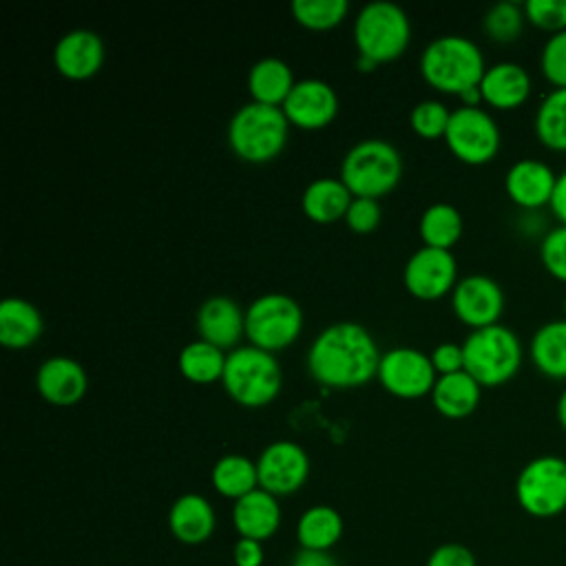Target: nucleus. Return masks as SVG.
<instances>
[{
	"mask_svg": "<svg viewBox=\"0 0 566 566\" xmlns=\"http://www.w3.org/2000/svg\"><path fill=\"white\" fill-rule=\"evenodd\" d=\"M524 13L531 24L544 31L559 33L566 29V0H528Z\"/></svg>",
	"mask_w": 566,
	"mask_h": 566,
	"instance_id": "37",
	"label": "nucleus"
},
{
	"mask_svg": "<svg viewBox=\"0 0 566 566\" xmlns=\"http://www.w3.org/2000/svg\"><path fill=\"white\" fill-rule=\"evenodd\" d=\"M354 195L340 179L318 177L301 195V208L305 217L314 223H334L345 219V212L352 203Z\"/></svg>",
	"mask_w": 566,
	"mask_h": 566,
	"instance_id": "25",
	"label": "nucleus"
},
{
	"mask_svg": "<svg viewBox=\"0 0 566 566\" xmlns=\"http://www.w3.org/2000/svg\"><path fill=\"white\" fill-rule=\"evenodd\" d=\"M402 283L413 298L436 301L453 292L458 283V263L451 250L422 245L416 250L402 270Z\"/></svg>",
	"mask_w": 566,
	"mask_h": 566,
	"instance_id": "12",
	"label": "nucleus"
},
{
	"mask_svg": "<svg viewBox=\"0 0 566 566\" xmlns=\"http://www.w3.org/2000/svg\"><path fill=\"white\" fill-rule=\"evenodd\" d=\"M294 84L292 69L279 57H263L248 71V91L256 104L281 108Z\"/></svg>",
	"mask_w": 566,
	"mask_h": 566,
	"instance_id": "26",
	"label": "nucleus"
},
{
	"mask_svg": "<svg viewBox=\"0 0 566 566\" xmlns=\"http://www.w3.org/2000/svg\"><path fill=\"white\" fill-rule=\"evenodd\" d=\"M520 506L535 517H553L566 509V460L537 455L524 464L515 480Z\"/></svg>",
	"mask_w": 566,
	"mask_h": 566,
	"instance_id": "9",
	"label": "nucleus"
},
{
	"mask_svg": "<svg viewBox=\"0 0 566 566\" xmlns=\"http://www.w3.org/2000/svg\"><path fill=\"white\" fill-rule=\"evenodd\" d=\"M544 268L559 281H566V226L551 228L539 245Z\"/></svg>",
	"mask_w": 566,
	"mask_h": 566,
	"instance_id": "38",
	"label": "nucleus"
},
{
	"mask_svg": "<svg viewBox=\"0 0 566 566\" xmlns=\"http://www.w3.org/2000/svg\"><path fill=\"white\" fill-rule=\"evenodd\" d=\"M232 522L239 537L256 542L270 539L281 524V506L276 495L263 489H254L234 502Z\"/></svg>",
	"mask_w": 566,
	"mask_h": 566,
	"instance_id": "22",
	"label": "nucleus"
},
{
	"mask_svg": "<svg viewBox=\"0 0 566 566\" xmlns=\"http://www.w3.org/2000/svg\"><path fill=\"white\" fill-rule=\"evenodd\" d=\"M290 126L301 130H321L338 115V95L325 80L305 77L294 84L281 106Z\"/></svg>",
	"mask_w": 566,
	"mask_h": 566,
	"instance_id": "15",
	"label": "nucleus"
},
{
	"mask_svg": "<svg viewBox=\"0 0 566 566\" xmlns=\"http://www.w3.org/2000/svg\"><path fill=\"white\" fill-rule=\"evenodd\" d=\"M531 358L535 367L557 380L566 378V318L548 321L531 338Z\"/></svg>",
	"mask_w": 566,
	"mask_h": 566,
	"instance_id": "28",
	"label": "nucleus"
},
{
	"mask_svg": "<svg viewBox=\"0 0 566 566\" xmlns=\"http://www.w3.org/2000/svg\"><path fill=\"white\" fill-rule=\"evenodd\" d=\"M418 232L427 248L451 250L462 237V214L451 203H431L420 217Z\"/></svg>",
	"mask_w": 566,
	"mask_h": 566,
	"instance_id": "31",
	"label": "nucleus"
},
{
	"mask_svg": "<svg viewBox=\"0 0 566 566\" xmlns=\"http://www.w3.org/2000/svg\"><path fill=\"white\" fill-rule=\"evenodd\" d=\"M548 206H551L553 214L562 221V226H566V170L557 175V184H555Z\"/></svg>",
	"mask_w": 566,
	"mask_h": 566,
	"instance_id": "44",
	"label": "nucleus"
},
{
	"mask_svg": "<svg viewBox=\"0 0 566 566\" xmlns=\"http://www.w3.org/2000/svg\"><path fill=\"white\" fill-rule=\"evenodd\" d=\"M234 566H261L263 564V544L256 539L239 537L232 546Z\"/></svg>",
	"mask_w": 566,
	"mask_h": 566,
	"instance_id": "42",
	"label": "nucleus"
},
{
	"mask_svg": "<svg viewBox=\"0 0 566 566\" xmlns=\"http://www.w3.org/2000/svg\"><path fill=\"white\" fill-rule=\"evenodd\" d=\"M424 566H478L473 553L462 544H442L429 557Z\"/></svg>",
	"mask_w": 566,
	"mask_h": 566,
	"instance_id": "41",
	"label": "nucleus"
},
{
	"mask_svg": "<svg viewBox=\"0 0 566 566\" xmlns=\"http://www.w3.org/2000/svg\"><path fill=\"white\" fill-rule=\"evenodd\" d=\"M106 57L104 40L91 29H73L53 46L55 71L73 82H84L102 69Z\"/></svg>",
	"mask_w": 566,
	"mask_h": 566,
	"instance_id": "16",
	"label": "nucleus"
},
{
	"mask_svg": "<svg viewBox=\"0 0 566 566\" xmlns=\"http://www.w3.org/2000/svg\"><path fill=\"white\" fill-rule=\"evenodd\" d=\"M564 318H566V296H564Z\"/></svg>",
	"mask_w": 566,
	"mask_h": 566,
	"instance_id": "47",
	"label": "nucleus"
},
{
	"mask_svg": "<svg viewBox=\"0 0 566 566\" xmlns=\"http://www.w3.org/2000/svg\"><path fill=\"white\" fill-rule=\"evenodd\" d=\"M44 321L40 310L20 296L0 303V343L9 349H24L42 336Z\"/></svg>",
	"mask_w": 566,
	"mask_h": 566,
	"instance_id": "23",
	"label": "nucleus"
},
{
	"mask_svg": "<svg viewBox=\"0 0 566 566\" xmlns=\"http://www.w3.org/2000/svg\"><path fill=\"white\" fill-rule=\"evenodd\" d=\"M303 332L301 305L281 292L256 296L245 310V338L250 345L276 354L287 349Z\"/></svg>",
	"mask_w": 566,
	"mask_h": 566,
	"instance_id": "8",
	"label": "nucleus"
},
{
	"mask_svg": "<svg viewBox=\"0 0 566 566\" xmlns=\"http://www.w3.org/2000/svg\"><path fill=\"white\" fill-rule=\"evenodd\" d=\"M292 566H338V564L329 555V551H307V548H301L294 555Z\"/></svg>",
	"mask_w": 566,
	"mask_h": 566,
	"instance_id": "43",
	"label": "nucleus"
},
{
	"mask_svg": "<svg viewBox=\"0 0 566 566\" xmlns=\"http://www.w3.org/2000/svg\"><path fill=\"white\" fill-rule=\"evenodd\" d=\"M380 219H382V212L376 199L354 197L343 221L354 234H369L380 226Z\"/></svg>",
	"mask_w": 566,
	"mask_h": 566,
	"instance_id": "39",
	"label": "nucleus"
},
{
	"mask_svg": "<svg viewBox=\"0 0 566 566\" xmlns=\"http://www.w3.org/2000/svg\"><path fill=\"white\" fill-rule=\"evenodd\" d=\"M555 184L557 175L548 164L539 159H520L509 168L504 177L506 195L511 197V201L526 210H535L539 206L551 203Z\"/></svg>",
	"mask_w": 566,
	"mask_h": 566,
	"instance_id": "19",
	"label": "nucleus"
},
{
	"mask_svg": "<svg viewBox=\"0 0 566 566\" xmlns=\"http://www.w3.org/2000/svg\"><path fill=\"white\" fill-rule=\"evenodd\" d=\"M210 480L219 495L237 502L243 495L259 489L256 462L241 453H228L214 462Z\"/></svg>",
	"mask_w": 566,
	"mask_h": 566,
	"instance_id": "29",
	"label": "nucleus"
},
{
	"mask_svg": "<svg viewBox=\"0 0 566 566\" xmlns=\"http://www.w3.org/2000/svg\"><path fill=\"white\" fill-rule=\"evenodd\" d=\"M460 102H462V106H480V102H484L480 86H473V88L464 91V93L460 95Z\"/></svg>",
	"mask_w": 566,
	"mask_h": 566,
	"instance_id": "45",
	"label": "nucleus"
},
{
	"mask_svg": "<svg viewBox=\"0 0 566 566\" xmlns=\"http://www.w3.org/2000/svg\"><path fill=\"white\" fill-rule=\"evenodd\" d=\"M433 369L438 376H447V374H455V371H464V352L462 345L458 343H440L433 347V352L429 354Z\"/></svg>",
	"mask_w": 566,
	"mask_h": 566,
	"instance_id": "40",
	"label": "nucleus"
},
{
	"mask_svg": "<svg viewBox=\"0 0 566 566\" xmlns=\"http://www.w3.org/2000/svg\"><path fill=\"white\" fill-rule=\"evenodd\" d=\"M380 349L371 332L358 323L327 325L307 349L310 376L332 389H354L378 374Z\"/></svg>",
	"mask_w": 566,
	"mask_h": 566,
	"instance_id": "1",
	"label": "nucleus"
},
{
	"mask_svg": "<svg viewBox=\"0 0 566 566\" xmlns=\"http://www.w3.org/2000/svg\"><path fill=\"white\" fill-rule=\"evenodd\" d=\"M451 119V111L438 99H422L409 113L411 130L422 139L444 137Z\"/></svg>",
	"mask_w": 566,
	"mask_h": 566,
	"instance_id": "35",
	"label": "nucleus"
},
{
	"mask_svg": "<svg viewBox=\"0 0 566 566\" xmlns=\"http://www.w3.org/2000/svg\"><path fill=\"white\" fill-rule=\"evenodd\" d=\"M500 128L484 108L460 106L451 111L444 142L455 159L469 166L489 164L500 150Z\"/></svg>",
	"mask_w": 566,
	"mask_h": 566,
	"instance_id": "10",
	"label": "nucleus"
},
{
	"mask_svg": "<svg viewBox=\"0 0 566 566\" xmlns=\"http://www.w3.org/2000/svg\"><path fill=\"white\" fill-rule=\"evenodd\" d=\"M402 177V157L387 139H360L354 144L340 164V181L354 197L382 199Z\"/></svg>",
	"mask_w": 566,
	"mask_h": 566,
	"instance_id": "5",
	"label": "nucleus"
},
{
	"mask_svg": "<svg viewBox=\"0 0 566 566\" xmlns=\"http://www.w3.org/2000/svg\"><path fill=\"white\" fill-rule=\"evenodd\" d=\"M228 354L219 347H214L208 340H190L181 347L177 356V367L181 376L195 385H210L221 380L226 369Z\"/></svg>",
	"mask_w": 566,
	"mask_h": 566,
	"instance_id": "30",
	"label": "nucleus"
},
{
	"mask_svg": "<svg viewBox=\"0 0 566 566\" xmlns=\"http://www.w3.org/2000/svg\"><path fill=\"white\" fill-rule=\"evenodd\" d=\"M557 420L559 424L566 429V389L559 394L557 398Z\"/></svg>",
	"mask_w": 566,
	"mask_h": 566,
	"instance_id": "46",
	"label": "nucleus"
},
{
	"mask_svg": "<svg viewBox=\"0 0 566 566\" xmlns=\"http://www.w3.org/2000/svg\"><path fill=\"white\" fill-rule=\"evenodd\" d=\"M539 66L544 77L555 88H566V29L551 33L539 53Z\"/></svg>",
	"mask_w": 566,
	"mask_h": 566,
	"instance_id": "36",
	"label": "nucleus"
},
{
	"mask_svg": "<svg viewBox=\"0 0 566 566\" xmlns=\"http://www.w3.org/2000/svg\"><path fill=\"white\" fill-rule=\"evenodd\" d=\"M38 394L53 407H71L80 402L88 389L84 367L69 356H51L35 371Z\"/></svg>",
	"mask_w": 566,
	"mask_h": 566,
	"instance_id": "18",
	"label": "nucleus"
},
{
	"mask_svg": "<svg viewBox=\"0 0 566 566\" xmlns=\"http://www.w3.org/2000/svg\"><path fill=\"white\" fill-rule=\"evenodd\" d=\"M411 42V22L394 2H369L354 20V44L367 62L385 64L398 60Z\"/></svg>",
	"mask_w": 566,
	"mask_h": 566,
	"instance_id": "6",
	"label": "nucleus"
},
{
	"mask_svg": "<svg viewBox=\"0 0 566 566\" xmlns=\"http://www.w3.org/2000/svg\"><path fill=\"white\" fill-rule=\"evenodd\" d=\"M524 20H526L524 7L517 4V2H513V0H504V2L493 4V7L484 13L482 27H484L486 35H489L493 42L509 44V42H513V40L520 38L522 27H524Z\"/></svg>",
	"mask_w": 566,
	"mask_h": 566,
	"instance_id": "34",
	"label": "nucleus"
},
{
	"mask_svg": "<svg viewBox=\"0 0 566 566\" xmlns=\"http://www.w3.org/2000/svg\"><path fill=\"white\" fill-rule=\"evenodd\" d=\"M259 489L281 497L296 493L310 475V458L305 449L292 440L270 442L256 458Z\"/></svg>",
	"mask_w": 566,
	"mask_h": 566,
	"instance_id": "13",
	"label": "nucleus"
},
{
	"mask_svg": "<svg viewBox=\"0 0 566 566\" xmlns=\"http://www.w3.org/2000/svg\"><path fill=\"white\" fill-rule=\"evenodd\" d=\"M290 9L296 24H301L303 29L329 31L345 20L349 11V2L347 0H294Z\"/></svg>",
	"mask_w": 566,
	"mask_h": 566,
	"instance_id": "33",
	"label": "nucleus"
},
{
	"mask_svg": "<svg viewBox=\"0 0 566 566\" xmlns=\"http://www.w3.org/2000/svg\"><path fill=\"white\" fill-rule=\"evenodd\" d=\"M343 535V517L329 504L305 509L296 522V539L307 551H329Z\"/></svg>",
	"mask_w": 566,
	"mask_h": 566,
	"instance_id": "27",
	"label": "nucleus"
},
{
	"mask_svg": "<svg viewBox=\"0 0 566 566\" xmlns=\"http://www.w3.org/2000/svg\"><path fill=\"white\" fill-rule=\"evenodd\" d=\"M287 130L290 122L279 106L248 102L230 117L228 146L241 161L268 164L283 153Z\"/></svg>",
	"mask_w": 566,
	"mask_h": 566,
	"instance_id": "3",
	"label": "nucleus"
},
{
	"mask_svg": "<svg viewBox=\"0 0 566 566\" xmlns=\"http://www.w3.org/2000/svg\"><path fill=\"white\" fill-rule=\"evenodd\" d=\"M451 307L460 323L480 329L500 323L504 312V292L486 274L462 276L451 292Z\"/></svg>",
	"mask_w": 566,
	"mask_h": 566,
	"instance_id": "14",
	"label": "nucleus"
},
{
	"mask_svg": "<svg viewBox=\"0 0 566 566\" xmlns=\"http://www.w3.org/2000/svg\"><path fill=\"white\" fill-rule=\"evenodd\" d=\"M482 99L500 111L522 106L531 95V75L517 62H497L486 66L480 80Z\"/></svg>",
	"mask_w": 566,
	"mask_h": 566,
	"instance_id": "20",
	"label": "nucleus"
},
{
	"mask_svg": "<svg viewBox=\"0 0 566 566\" xmlns=\"http://www.w3.org/2000/svg\"><path fill=\"white\" fill-rule=\"evenodd\" d=\"M464 371L482 387H495L511 380L522 365V343L517 334L502 325L473 329L464 343Z\"/></svg>",
	"mask_w": 566,
	"mask_h": 566,
	"instance_id": "7",
	"label": "nucleus"
},
{
	"mask_svg": "<svg viewBox=\"0 0 566 566\" xmlns=\"http://www.w3.org/2000/svg\"><path fill=\"white\" fill-rule=\"evenodd\" d=\"M217 517L212 504L199 493L179 495L168 511V528L181 544L197 546L210 539L214 533Z\"/></svg>",
	"mask_w": 566,
	"mask_h": 566,
	"instance_id": "21",
	"label": "nucleus"
},
{
	"mask_svg": "<svg viewBox=\"0 0 566 566\" xmlns=\"http://www.w3.org/2000/svg\"><path fill=\"white\" fill-rule=\"evenodd\" d=\"M376 378L387 394L402 400H416L427 394L431 396L438 374L424 352L416 347H394L382 352Z\"/></svg>",
	"mask_w": 566,
	"mask_h": 566,
	"instance_id": "11",
	"label": "nucleus"
},
{
	"mask_svg": "<svg viewBox=\"0 0 566 566\" xmlns=\"http://www.w3.org/2000/svg\"><path fill=\"white\" fill-rule=\"evenodd\" d=\"M482 398V385L467 371L438 376L431 389V402L444 418L458 420L471 416Z\"/></svg>",
	"mask_w": 566,
	"mask_h": 566,
	"instance_id": "24",
	"label": "nucleus"
},
{
	"mask_svg": "<svg viewBox=\"0 0 566 566\" xmlns=\"http://www.w3.org/2000/svg\"><path fill=\"white\" fill-rule=\"evenodd\" d=\"M486 71L480 46L464 35H440L431 40L420 55L422 80L447 95H462L464 91L480 86Z\"/></svg>",
	"mask_w": 566,
	"mask_h": 566,
	"instance_id": "2",
	"label": "nucleus"
},
{
	"mask_svg": "<svg viewBox=\"0 0 566 566\" xmlns=\"http://www.w3.org/2000/svg\"><path fill=\"white\" fill-rule=\"evenodd\" d=\"M221 385L237 405L259 409L281 394L283 371L274 354L248 343L228 352Z\"/></svg>",
	"mask_w": 566,
	"mask_h": 566,
	"instance_id": "4",
	"label": "nucleus"
},
{
	"mask_svg": "<svg viewBox=\"0 0 566 566\" xmlns=\"http://www.w3.org/2000/svg\"><path fill=\"white\" fill-rule=\"evenodd\" d=\"M195 323L199 338L223 352L237 349V343L245 336V312L230 296L206 298L197 310Z\"/></svg>",
	"mask_w": 566,
	"mask_h": 566,
	"instance_id": "17",
	"label": "nucleus"
},
{
	"mask_svg": "<svg viewBox=\"0 0 566 566\" xmlns=\"http://www.w3.org/2000/svg\"><path fill=\"white\" fill-rule=\"evenodd\" d=\"M537 139L553 148L566 150V88H553L535 113Z\"/></svg>",
	"mask_w": 566,
	"mask_h": 566,
	"instance_id": "32",
	"label": "nucleus"
}]
</instances>
